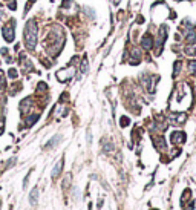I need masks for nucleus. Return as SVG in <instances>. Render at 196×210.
<instances>
[{
  "instance_id": "nucleus-1",
  "label": "nucleus",
  "mask_w": 196,
  "mask_h": 210,
  "mask_svg": "<svg viewBox=\"0 0 196 210\" xmlns=\"http://www.w3.org/2000/svg\"><path fill=\"white\" fill-rule=\"evenodd\" d=\"M63 43H64L63 31L58 29V26H54L51 32H48V37H46V44H48L46 48H48L49 54L55 57L63 49Z\"/></svg>"
},
{
  "instance_id": "nucleus-2",
  "label": "nucleus",
  "mask_w": 196,
  "mask_h": 210,
  "mask_svg": "<svg viewBox=\"0 0 196 210\" xmlns=\"http://www.w3.org/2000/svg\"><path fill=\"white\" fill-rule=\"evenodd\" d=\"M23 37H25L26 48L29 51H34L35 46H37V40H38V26H37L35 19L28 20V23L25 26V31H23Z\"/></svg>"
},
{
  "instance_id": "nucleus-3",
  "label": "nucleus",
  "mask_w": 196,
  "mask_h": 210,
  "mask_svg": "<svg viewBox=\"0 0 196 210\" xmlns=\"http://www.w3.org/2000/svg\"><path fill=\"white\" fill-rule=\"evenodd\" d=\"M2 34H3V38H5L8 43H11L12 40L15 38V20H9V23H6L3 26Z\"/></svg>"
},
{
  "instance_id": "nucleus-4",
  "label": "nucleus",
  "mask_w": 196,
  "mask_h": 210,
  "mask_svg": "<svg viewBox=\"0 0 196 210\" xmlns=\"http://www.w3.org/2000/svg\"><path fill=\"white\" fill-rule=\"evenodd\" d=\"M74 74H75V69H63V71H58L57 72V78L60 80V81H68V80H70L74 77Z\"/></svg>"
},
{
  "instance_id": "nucleus-5",
  "label": "nucleus",
  "mask_w": 196,
  "mask_h": 210,
  "mask_svg": "<svg viewBox=\"0 0 196 210\" xmlns=\"http://www.w3.org/2000/svg\"><path fill=\"white\" fill-rule=\"evenodd\" d=\"M170 140H172L173 144H182V143L185 141V133L182 132V131H176V132L172 133Z\"/></svg>"
},
{
  "instance_id": "nucleus-6",
  "label": "nucleus",
  "mask_w": 196,
  "mask_h": 210,
  "mask_svg": "<svg viewBox=\"0 0 196 210\" xmlns=\"http://www.w3.org/2000/svg\"><path fill=\"white\" fill-rule=\"evenodd\" d=\"M141 46L144 49H152L153 48V37L150 34H146L144 37L141 38Z\"/></svg>"
},
{
  "instance_id": "nucleus-7",
  "label": "nucleus",
  "mask_w": 196,
  "mask_h": 210,
  "mask_svg": "<svg viewBox=\"0 0 196 210\" xmlns=\"http://www.w3.org/2000/svg\"><path fill=\"white\" fill-rule=\"evenodd\" d=\"M170 120L173 123H176V124H184L185 120H187V115L185 114H175V115L170 117Z\"/></svg>"
},
{
  "instance_id": "nucleus-8",
  "label": "nucleus",
  "mask_w": 196,
  "mask_h": 210,
  "mask_svg": "<svg viewBox=\"0 0 196 210\" xmlns=\"http://www.w3.org/2000/svg\"><path fill=\"white\" fill-rule=\"evenodd\" d=\"M61 169H63V160H60V161L55 164V167L52 169V173H51V176H52V178H57V176L60 175Z\"/></svg>"
},
{
  "instance_id": "nucleus-9",
  "label": "nucleus",
  "mask_w": 196,
  "mask_h": 210,
  "mask_svg": "<svg viewBox=\"0 0 196 210\" xmlns=\"http://www.w3.org/2000/svg\"><path fill=\"white\" fill-rule=\"evenodd\" d=\"M37 199H38V189H37V187H34V189L31 190V195H29V203H31V205L37 204Z\"/></svg>"
},
{
  "instance_id": "nucleus-10",
  "label": "nucleus",
  "mask_w": 196,
  "mask_h": 210,
  "mask_svg": "<svg viewBox=\"0 0 196 210\" xmlns=\"http://www.w3.org/2000/svg\"><path fill=\"white\" fill-rule=\"evenodd\" d=\"M61 140V135H55V137H52L51 138V141L46 144V147H49V149H52V147H55L57 144H58V141Z\"/></svg>"
},
{
  "instance_id": "nucleus-11",
  "label": "nucleus",
  "mask_w": 196,
  "mask_h": 210,
  "mask_svg": "<svg viewBox=\"0 0 196 210\" xmlns=\"http://www.w3.org/2000/svg\"><path fill=\"white\" fill-rule=\"evenodd\" d=\"M37 120H38V114H34V115H31V117H28V118H26V126H32V124L35 123V121H37Z\"/></svg>"
},
{
  "instance_id": "nucleus-12",
  "label": "nucleus",
  "mask_w": 196,
  "mask_h": 210,
  "mask_svg": "<svg viewBox=\"0 0 196 210\" xmlns=\"http://www.w3.org/2000/svg\"><path fill=\"white\" fill-rule=\"evenodd\" d=\"M87 69H89V63H87V60H86V59H83V61H81V72H83V74H86V72H87Z\"/></svg>"
},
{
  "instance_id": "nucleus-13",
  "label": "nucleus",
  "mask_w": 196,
  "mask_h": 210,
  "mask_svg": "<svg viewBox=\"0 0 196 210\" xmlns=\"http://www.w3.org/2000/svg\"><path fill=\"white\" fill-rule=\"evenodd\" d=\"M129 123H130V120H129L127 117H123L121 120H119V126H121V127H126V126H129Z\"/></svg>"
},
{
  "instance_id": "nucleus-14",
  "label": "nucleus",
  "mask_w": 196,
  "mask_h": 210,
  "mask_svg": "<svg viewBox=\"0 0 196 210\" xmlns=\"http://www.w3.org/2000/svg\"><path fill=\"white\" fill-rule=\"evenodd\" d=\"M17 75H19V74H17V71L14 68H11L9 71H8V77H9V78H17Z\"/></svg>"
},
{
  "instance_id": "nucleus-15",
  "label": "nucleus",
  "mask_w": 196,
  "mask_h": 210,
  "mask_svg": "<svg viewBox=\"0 0 196 210\" xmlns=\"http://www.w3.org/2000/svg\"><path fill=\"white\" fill-rule=\"evenodd\" d=\"M189 71L190 72H196V61L195 60H191L189 63Z\"/></svg>"
},
{
  "instance_id": "nucleus-16",
  "label": "nucleus",
  "mask_w": 196,
  "mask_h": 210,
  "mask_svg": "<svg viewBox=\"0 0 196 210\" xmlns=\"http://www.w3.org/2000/svg\"><path fill=\"white\" fill-rule=\"evenodd\" d=\"M8 8H9V9H12V11H15V8H17V2H15V0L9 2V3H8Z\"/></svg>"
},
{
  "instance_id": "nucleus-17",
  "label": "nucleus",
  "mask_w": 196,
  "mask_h": 210,
  "mask_svg": "<svg viewBox=\"0 0 196 210\" xmlns=\"http://www.w3.org/2000/svg\"><path fill=\"white\" fill-rule=\"evenodd\" d=\"M185 52H187L189 55H196V49H195V48H187Z\"/></svg>"
},
{
  "instance_id": "nucleus-18",
  "label": "nucleus",
  "mask_w": 196,
  "mask_h": 210,
  "mask_svg": "<svg viewBox=\"0 0 196 210\" xmlns=\"http://www.w3.org/2000/svg\"><path fill=\"white\" fill-rule=\"evenodd\" d=\"M34 2H35V0H28V5H26V8H25V14L29 11V8L32 6V3H34Z\"/></svg>"
},
{
  "instance_id": "nucleus-19",
  "label": "nucleus",
  "mask_w": 196,
  "mask_h": 210,
  "mask_svg": "<svg viewBox=\"0 0 196 210\" xmlns=\"http://www.w3.org/2000/svg\"><path fill=\"white\" fill-rule=\"evenodd\" d=\"M69 181H70V175H68V176L64 178V182H63V187H64V189L69 186Z\"/></svg>"
},
{
  "instance_id": "nucleus-20",
  "label": "nucleus",
  "mask_w": 196,
  "mask_h": 210,
  "mask_svg": "<svg viewBox=\"0 0 196 210\" xmlns=\"http://www.w3.org/2000/svg\"><path fill=\"white\" fill-rule=\"evenodd\" d=\"M37 89H38V91H46V89H48V86H46V84H44V83H40L38 86H37Z\"/></svg>"
},
{
  "instance_id": "nucleus-21",
  "label": "nucleus",
  "mask_w": 196,
  "mask_h": 210,
  "mask_svg": "<svg viewBox=\"0 0 196 210\" xmlns=\"http://www.w3.org/2000/svg\"><path fill=\"white\" fill-rule=\"evenodd\" d=\"M69 3H70V0H64V2L61 3V6H63V8H68V6H69Z\"/></svg>"
},
{
  "instance_id": "nucleus-22",
  "label": "nucleus",
  "mask_w": 196,
  "mask_h": 210,
  "mask_svg": "<svg viewBox=\"0 0 196 210\" xmlns=\"http://www.w3.org/2000/svg\"><path fill=\"white\" fill-rule=\"evenodd\" d=\"M193 209H195V205H193V204H190V205H189V207H185L184 210H193Z\"/></svg>"
},
{
  "instance_id": "nucleus-23",
  "label": "nucleus",
  "mask_w": 196,
  "mask_h": 210,
  "mask_svg": "<svg viewBox=\"0 0 196 210\" xmlns=\"http://www.w3.org/2000/svg\"><path fill=\"white\" fill-rule=\"evenodd\" d=\"M3 15H5V12H3V9H0V20L3 19Z\"/></svg>"
},
{
  "instance_id": "nucleus-24",
  "label": "nucleus",
  "mask_w": 196,
  "mask_h": 210,
  "mask_svg": "<svg viewBox=\"0 0 196 210\" xmlns=\"http://www.w3.org/2000/svg\"><path fill=\"white\" fill-rule=\"evenodd\" d=\"M119 2H121V0H112V3H113V5H118Z\"/></svg>"
}]
</instances>
